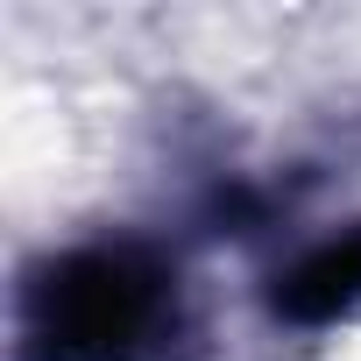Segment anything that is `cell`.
<instances>
[{"label":"cell","instance_id":"6da1fadb","mask_svg":"<svg viewBox=\"0 0 361 361\" xmlns=\"http://www.w3.org/2000/svg\"><path fill=\"white\" fill-rule=\"evenodd\" d=\"M170 319V269L149 248L99 241L57 255L29 283L36 361H135Z\"/></svg>","mask_w":361,"mask_h":361},{"label":"cell","instance_id":"7a4b0ae2","mask_svg":"<svg viewBox=\"0 0 361 361\" xmlns=\"http://www.w3.org/2000/svg\"><path fill=\"white\" fill-rule=\"evenodd\" d=\"M347 305H361V227L298 255L283 276H276V312L298 319V326H326L340 319Z\"/></svg>","mask_w":361,"mask_h":361}]
</instances>
